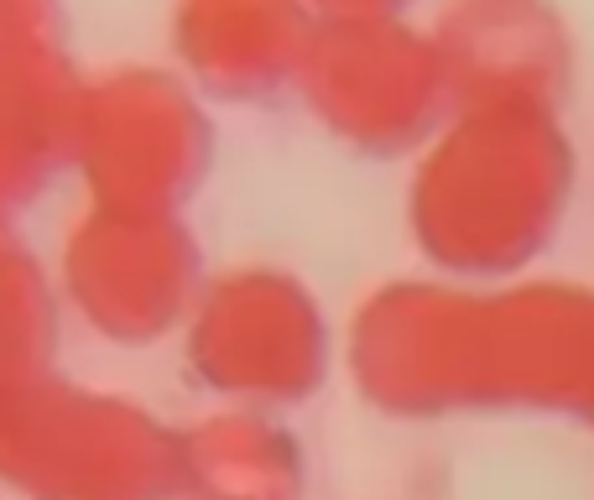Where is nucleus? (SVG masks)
I'll return each mask as SVG.
<instances>
[{
	"label": "nucleus",
	"mask_w": 594,
	"mask_h": 500,
	"mask_svg": "<svg viewBox=\"0 0 594 500\" xmlns=\"http://www.w3.org/2000/svg\"><path fill=\"white\" fill-rule=\"evenodd\" d=\"M340 355L381 417L522 412L594 428V282L396 276L355 303Z\"/></svg>",
	"instance_id": "obj_1"
},
{
	"label": "nucleus",
	"mask_w": 594,
	"mask_h": 500,
	"mask_svg": "<svg viewBox=\"0 0 594 500\" xmlns=\"http://www.w3.org/2000/svg\"><path fill=\"white\" fill-rule=\"evenodd\" d=\"M574 183L578 152L558 110L459 104L412 156L407 235L443 282H516L558 241Z\"/></svg>",
	"instance_id": "obj_2"
},
{
	"label": "nucleus",
	"mask_w": 594,
	"mask_h": 500,
	"mask_svg": "<svg viewBox=\"0 0 594 500\" xmlns=\"http://www.w3.org/2000/svg\"><path fill=\"white\" fill-rule=\"evenodd\" d=\"M178 428L58 365L0 376V490L17 500H172Z\"/></svg>",
	"instance_id": "obj_3"
},
{
	"label": "nucleus",
	"mask_w": 594,
	"mask_h": 500,
	"mask_svg": "<svg viewBox=\"0 0 594 500\" xmlns=\"http://www.w3.org/2000/svg\"><path fill=\"white\" fill-rule=\"evenodd\" d=\"M178 345L193 386L220 407L282 417L329 380L344 334L298 272L251 261L209 276Z\"/></svg>",
	"instance_id": "obj_4"
},
{
	"label": "nucleus",
	"mask_w": 594,
	"mask_h": 500,
	"mask_svg": "<svg viewBox=\"0 0 594 500\" xmlns=\"http://www.w3.org/2000/svg\"><path fill=\"white\" fill-rule=\"evenodd\" d=\"M209 167V100L178 69L120 63L79 79L69 173L84 183L89 204L183 214L188 198L204 188Z\"/></svg>",
	"instance_id": "obj_5"
},
{
	"label": "nucleus",
	"mask_w": 594,
	"mask_h": 500,
	"mask_svg": "<svg viewBox=\"0 0 594 500\" xmlns=\"http://www.w3.org/2000/svg\"><path fill=\"white\" fill-rule=\"evenodd\" d=\"M298 100L365 156H417L454 115V84L427 27L407 17H323Z\"/></svg>",
	"instance_id": "obj_6"
},
{
	"label": "nucleus",
	"mask_w": 594,
	"mask_h": 500,
	"mask_svg": "<svg viewBox=\"0 0 594 500\" xmlns=\"http://www.w3.org/2000/svg\"><path fill=\"white\" fill-rule=\"evenodd\" d=\"M63 313L115 349L178 339L204 293V251L183 214L89 204L58 245Z\"/></svg>",
	"instance_id": "obj_7"
},
{
	"label": "nucleus",
	"mask_w": 594,
	"mask_h": 500,
	"mask_svg": "<svg viewBox=\"0 0 594 500\" xmlns=\"http://www.w3.org/2000/svg\"><path fill=\"white\" fill-rule=\"evenodd\" d=\"M433 42L459 104H543L558 110L574 79V32L558 0H449Z\"/></svg>",
	"instance_id": "obj_8"
},
{
	"label": "nucleus",
	"mask_w": 594,
	"mask_h": 500,
	"mask_svg": "<svg viewBox=\"0 0 594 500\" xmlns=\"http://www.w3.org/2000/svg\"><path fill=\"white\" fill-rule=\"evenodd\" d=\"M319 32L308 0H172V69L204 100L261 104L298 89Z\"/></svg>",
	"instance_id": "obj_9"
},
{
	"label": "nucleus",
	"mask_w": 594,
	"mask_h": 500,
	"mask_svg": "<svg viewBox=\"0 0 594 500\" xmlns=\"http://www.w3.org/2000/svg\"><path fill=\"white\" fill-rule=\"evenodd\" d=\"M303 443L276 412L214 407L178 428L172 500H303Z\"/></svg>",
	"instance_id": "obj_10"
},
{
	"label": "nucleus",
	"mask_w": 594,
	"mask_h": 500,
	"mask_svg": "<svg viewBox=\"0 0 594 500\" xmlns=\"http://www.w3.org/2000/svg\"><path fill=\"white\" fill-rule=\"evenodd\" d=\"M73 89L63 48L0 63V229L17 225L58 173H69Z\"/></svg>",
	"instance_id": "obj_11"
},
{
	"label": "nucleus",
	"mask_w": 594,
	"mask_h": 500,
	"mask_svg": "<svg viewBox=\"0 0 594 500\" xmlns=\"http://www.w3.org/2000/svg\"><path fill=\"white\" fill-rule=\"evenodd\" d=\"M58 324H63L58 272L17 229H0V376L52 365Z\"/></svg>",
	"instance_id": "obj_12"
},
{
	"label": "nucleus",
	"mask_w": 594,
	"mask_h": 500,
	"mask_svg": "<svg viewBox=\"0 0 594 500\" xmlns=\"http://www.w3.org/2000/svg\"><path fill=\"white\" fill-rule=\"evenodd\" d=\"M63 11L58 0H0V63L58 48Z\"/></svg>",
	"instance_id": "obj_13"
},
{
	"label": "nucleus",
	"mask_w": 594,
	"mask_h": 500,
	"mask_svg": "<svg viewBox=\"0 0 594 500\" xmlns=\"http://www.w3.org/2000/svg\"><path fill=\"white\" fill-rule=\"evenodd\" d=\"M323 17H407L412 0H308Z\"/></svg>",
	"instance_id": "obj_14"
}]
</instances>
